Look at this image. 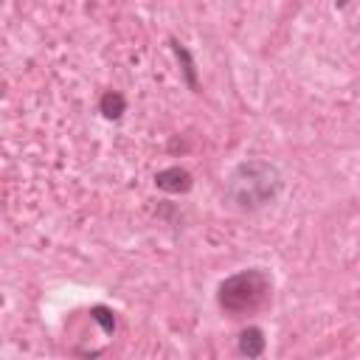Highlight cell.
Returning <instances> with one entry per match:
<instances>
[{
    "label": "cell",
    "instance_id": "cell-5",
    "mask_svg": "<svg viewBox=\"0 0 360 360\" xmlns=\"http://www.w3.org/2000/svg\"><path fill=\"white\" fill-rule=\"evenodd\" d=\"M98 107H101L104 118H121V115H124V110H127V98H124L118 90H107V93L101 96Z\"/></svg>",
    "mask_w": 360,
    "mask_h": 360
},
{
    "label": "cell",
    "instance_id": "cell-2",
    "mask_svg": "<svg viewBox=\"0 0 360 360\" xmlns=\"http://www.w3.org/2000/svg\"><path fill=\"white\" fill-rule=\"evenodd\" d=\"M270 290H273V281L270 276L262 270V267H248V270H239L233 276H228L219 290H217V301L219 307L239 318V315H250L256 312L267 298H270Z\"/></svg>",
    "mask_w": 360,
    "mask_h": 360
},
{
    "label": "cell",
    "instance_id": "cell-4",
    "mask_svg": "<svg viewBox=\"0 0 360 360\" xmlns=\"http://www.w3.org/2000/svg\"><path fill=\"white\" fill-rule=\"evenodd\" d=\"M264 346H267V340H264V332L259 326H248V329L239 332L236 349H239L242 357H259L264 352Z\"/></svg>",
    "mask_w": 360,
    "mask_h": 360
},
{
    "label": "cell",
    "instance_id": "cell-3",
    "mask_svg": "<svg viewBox=\"0 0 360 360\" xmlns=\"http://www.w3.org/2000/svg\"><path fill=\"white\" fill-rule=\"evenodd\" d=\"M155 186L166 194H186L194 186V180L183 166H169V169H160L155 174Z\"/></svg>",
    "mask_w": 360,
    "mask_h": 360
},
{
    "label": "cell",
    "instance_id": "cell-6",
    "mask_svg": "<svg viewBox=\"0 0 360 360\" xmlns=\"http://www.w3.org/2000/svg\"><path fill=\"white\" fill-rule=\"evenodd\" d=\"M93 318L104 326V332H112V329H115V318H112L110 309H104V307H93Z\"/></svg>",
    "mask_w": 360,
    "mask_h": 360
},
{
    "label": "cell",
    "instance_id": "cell-1",
    "mask_svg": "<svg viewBox=\"0 0 360 360\" xmlns=\"http://www.w3.org/2000/svg\"><path fill=\"white\" fill-rule=\"evenodd\" d=\"M284 177L276 163L253 158L242 160L225 180V197L236 211H262L278 200Z\"/></svg>",
    "mask_w": 360,
    "mask_h": 360
},
{
    "label": "cell",
    "instance_id": "cell-7",
    "mask_svg": "<svg viewBox=\"0 0 360 360\" xmlns=\"http://www.w3.org/2000/svg\"><path fill=\"white\" fill-rule=\"evenodd\" d=\"M346 3H349V0H338V6H346Z\"/></svg>",
    "mask_w": 360,
    "mask_h": 360
}]
</instances>
